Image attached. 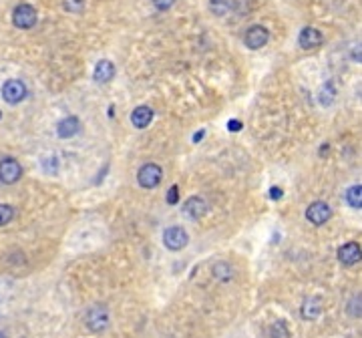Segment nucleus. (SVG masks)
<instances>
[{
  "label": "nucleus",
  "mask_w": 362,
  "mask_h": 338,
  "mask_svg": "<svg viewBox=\"0 0 362 338\" xmlns=\"http://www.w3.org/2000/svg\"><path fill=\"white\" fill-rule=\"evenodd\" d=\"M187 242H189V235H187V231H185L183 227H179V225H171V227H167L165 233H163V244H165V248L171 250V252L183 250V248L187 246Z\"/></svg>",
  "instance_id": "f257e3e1"
},
{
  "label": "nucleus",
  "mask_w": 362,
  "mask_h": 338,
  "mask_svg": "<svg viewBox=\"0 0 362 338\" xmlns=\"http://www.w3.org/2000/svg\"><path fill=\"white\" fill-rule=\"evenodd\" d=\"M37 10L32 4H18L12 12V22L16 28H32L37 24Z\"/></svg>",
  "instance_id": "f03ea898"
},
{
  "label": "nucleus",
  "mask_w": 362,
  "mask_h": 338,
  "mask_svg": "<svg viewBox=\"0 0 362 338\" xmlns=\"http://www.w3.org/2000/svg\"><path fill=\"white\" fill-rule=\"evenodd\" d=\"M85 324L89 326V330L93 332H103L105 328L109 326V312L105 306H91L85 314Z\"/></svg>",
  "instance_id": "7ed1b4c3"
},
{
  "label": "nucleus",
  "mask_w": 362,
  "mask_h": 338,
  "mask_svg": "<svg viewBox=\"0 0 362 338\" xmlns=\"http://www.w3.org/2000/svg\"><path fill=\"white\" fill-rule=\"evenodd\" d=\"M161 177H163V169L159 167L157 163H145L143 167L139 169V173H137V181L145 189L157 187L161 183Z\"/></svg>",
  "instance_id": "20e7f679"
},
{
  "label": "nucleus",
  "mask_w": 362,
  "mask_h": 338,
  "mask_svg": "<svg viewBox=\"0 0 362 338\" xmlns=\"http://www.w3.org/2000/svg\"><path fill=\"white\" fill-rule=\"evenodd\" d=\"M2 97H4L6 103L16 105L26 97V85L22 81H18V79H10V81H6L2 85Z\"/></svg>",
  "instance_id": "39448f33"
},
{
  "label": "nucleus",
  "mask_w": 362,
  "mask_h": 338,
  "mask_svg": "<svg viewBox=\"0 0 362 338\" xmlns=\"http://www.w3.org/2000/svg\"><path fill=\"white\" fill-rule=\"evenodd\" d=\"M22 175V167L14 157H6L0 161V181L6 185H12L20 179Z\"/></svg>",
  "instance_id": "423d86ee"
},
{
  "label": "nucleus",
  "mask_w": 362,
  "mask_h": 338,
  "mask_svg": "<svg viewBox=\"0 0 362 338\" xmlns=\"http://www.w3.org/2000/svg\"><path fill=\"white\" fill-rule=\"evenodd\" d=\"M268 41H270V32H268V28L261 26V24H254L252 28H248L246 39H244L246 47L252 49V51H258L261 47H266Z\"/></svg>",
  "instance_id": "0eeeda50"
},
{
  "label": "nucleus",
  "mask_w": 362,
  "mask_h": 338,
  "mask_svg": "<svg viewBox=\"0 0 362 338\" xmlns=\"http://www.w3.org/2000/svg\"><path fill=\"white\" fill-rule=\"evenodd\" d=\"M330 216H332V210H330V206L326 201H314L310 208L306 210V218L314 225L326 224L330 220Z\"/></svg>",
  "instance_id": "6e6552de"
},
{
  "label": "nucleus",
  "mask_w": 362,
  "mask_h": 338,
  "mask_svg": "<svg viewBox=\"0 0 362 338\" xmlns=\"http://www.w3.org/2000/svg\"><path fill=\"white\" fill-rule=\"evenodd\" d=\"M183 214L189 218V220H200L207 214V204L204 197L200 195H191L185 204H183Z\"/></svg>",
  "instance_id": "1a4fd4ad"
},
{
  "label": "nucleus",
  "mask_w": 362,
  "mask_h": 338,
  "mask_svg": "<svg viewBox=\"0 0 362 338\" xmlns=\"http://www.w3.org/2000/svg\"><path fill=\"white\" fill-rule=\"evenodd\" d=\"M322 32L318 30V28H314V26H306V28H302V32H300V37H298V43H300V47L302 49H306V51H312V49H318L320 45H322Z\"/></svg>",
  "instance_id": "9d476101"
},
{
  "label": "nucleus",
  "mask_w": 362,
  "mask_h": 338,
  "mask_svg": "<svg viewBox=\"0 0 362 338\" xmlns=\"http://www.w3.org/2000/svg\"><path fill=\"white\" fill-rule=\"evenodd\" d=\"M338 260L344 266H352L356 262H360V246L356 242H348L338 250Z\"/></svg>",
  "instance_id": "9b49d317"
},
{
  "label": "nucleus",
  "mask_w": 362,
  "mask_h": 338,
  "mask_svg": "<svg viewBox=\"0 0 362 338\" xmlns=\"http://www.w3.org/2000/svg\"><path fill=\"white\" fill-rule=\"evenodd\" d=\"M79 129H81V121L77 117H67V119L58 121V125H56V133H58L60 139L75 137L79 133Z\"/></svg>",
  "instance_id": "f8f14e48"
},
{
  "label": "nucleus",
  "mask_w": 362,
  "mask_h": 338,
  "mask_svg": "<svg viewBox=\"0 0 362 338\" xmlns=\"http://www.w3.org/2000/svg\"><path fill=\"white\" fill-rule=\"evenodd\" d=\"M151 121H153V109H151V107L141 105V107H137L135 111L131 113V123H133L137 129H145V127H149Z\"/></svg>",
  "instance_id": "ddd939ff"
},
{
  "label": "nucleus",
  "mask_w": 362,
  "mask_h": 338,
  "mask_svg": "<svg viewBox=\"0 0 362 338\" xmlns=\"http://www.w3.org/2000/svg\"><path fill=\"white\" fill-rule=\"evenodd\" d=\"M113 77H115V64L111 62V60H101V62H97V66H95V75H93V79L97 81V83H109V81H113Z\"/></svg>",
  "instance_id": "4468645a"
},
{
  "label": "nucleus",
  "mask_w": 362,
  "mask_h": 338,
  "mask_svg": "<svg viewBox=\"0 0 362 338\" xmlns=\"http://www.w3.org/2000/svg\"><path fill=\"white\" fill-rule=\"evenodd\" d=\"M322 312V302L320 298H308L302 306V318L304 320H316Z\"/></svg>",
  "instance_id": "2eb2a0df"
},
{
  "label": "nucleus",
  "mask_w": 362,
  "mask_h": 338,
  "mask_svg": "<svg viewBox=\"0 0 362 338\" xmlns=\"http://www.w3.org/2000/svg\"><path fill=\"white\" fill-rule=\"evenodd\" d=\"M234 6H236L234 0H209V8L217 16H225L227 12L234 10Z\"/></svg>",
  "instance_id": "dca6fc26"
},
{
  "label": "nucleus",
  "mask_w": 362,
  "mask_h": 338,
  "mask_svg": "<svg viewBox=\"0 0 362 338\" xmlns=\"http://www.w3.org/2000/svg\"><path fill=\"white\" fill-rule=\"evenodd\" d=\"M211 272H213V276H215L217 280H221V282H227L234 278V270H232V266H229L227 262H217Z\"/></svg>",
  "instance_id": "f3484780"
},
{
  "label": "nucleus",
  "mask_w": 362,
  "mask_h": 338,
  "mask_svg": "<svg viewBox=\"0 0 362 338\" xmlns=\"http://www.w3.org/2000/svg\"><path fill=\"white\" fill-rule=\"evenodd\" d=\"M346 199H348V204H350L354 210H360L362 208V187H360V183H358V185H352V187L346 191Z\"/></svg>",
  "instance_id": "a211bd4d"
},
{
  "label": "nucleus",
  "mask_w": 362,
  "mask_h": 338,
  "mask_svg": "<svg viewBox=\"0 0 362 338\" xmlns=\"http://www.w3.org/2000/svg\"><path fill=\"white\" fill-rule=\"evenodd\" d=\"M334 97H336V87H334V83L330 81V83H326V87L322 89V93H320V101H322V105H332Z\"/></svg>",
  "instance_id": "6ab92c4d"
},
{
  "label": "nucleus",
  "mask_w": 362,
  "mask_h": 338,
  "mask_svg": "<svg viewBox=\"0 0 362 338\" xmlns=\"http://www.w3.org/2000/svg\"><path fill=\"white\" fill-rule=\"evenodd\" d=\"M12 218H14V208L8 204H0V227L12 222Z\"/></svg>",
  "instance_id": "aec40b11"
},
{
  "label": "nucleus",
  "mask_w": 362,
  "mask_h": 338,
  "mask_svg": "<svg viewBox=\"0 0 362 338\" xmlns=\"http://www.w3.org/2000/svg\"><path fill=\"white\" fill-rule=\"evenodd\" d=\"M62 6L69 12H83L85 10V0H62Z\"/></svg>",
  "instance_id": "412c9836"
},
{
  "label": "nucleus",
  "mask_w": 362,
  "mask_h": 338,
  "mask_svg": "<svg viewBox=\"0 0 362 338\" xmlns=\"http://www.w3.org/2000/svg\"><path fill=\"white\" fill-rule=\"evenodd\" d=\"M179 201V187L177 185H171L169 191H167V204L169 206H175Z\"/></svg>",
  "instance_id": "4be33fe9"
},
{
  "label": "nucleus",
  "mask_w": 362,
  "mask_h": 338,
  "mask_svg": "<svg viewBox=\"0 0 362 338\" xmlns=\"http://www.w3.org/2000/svg\"><path fill=\"white\" fill-rule=\"evenodd\" d=\"M153 4H155V8H159V10H169V8L175 4V0H153Z\"/></svg>",
  "instance_id": "5701e85b"
},
{
  "label": "nucleus",
  "mask_w": 362,
  "mask_h": 338,
  "mask_svg": "<svg viewBox=\"0 0 362 338\" xmlns=\"http://www.w3.org/2000/svg\"><path fill=\"white\" fill-rule=\"evenodd\" d=\"M242 127H244V125H242V121H236V119H232V121L227 123V129H229L232 133H238V131H242Z\"/></svg>",
  "instance_id": "b1692460"
},
{
  "label": "nucleus",
  "mask_w": 362,
  "mask_h": 338,
  "mask_svg": "<svg viewBox=\"0 0 362 338\" xmlns=\"http://www.w3.org/2000/svg\"><path fill=\"white\" fill-rule=\"evenodd\" d=\"M356 304H360V296H354L350 302V314L352 316H360V310H356Z\"/></svg>",
  "instance_id": "393cba45"
},
{
  "label": "nucleus",
  "mask_w": 362,
  "mask_h": 338,
  "mask_svg": "<svg viewBox=\"0 0 362 338\" xmlns=\"http://www.w3.org/2000/svg\"><path fill=\"white\" fill-rule=\"evenodd\" d=\"M282 195H284V189H282V187H276V185H274V187L270 189V197H272V199H282Z\"/></svg>",
  "instance_id": "a878e982"
},
{
  "label": "nucleus",
  "mask_w": 362,
  "mask_h": 338,
  "mask_svg": "<svg viewBox=\"0 0 362 338\" xmlns=\"http://www.w3.org/2000/svg\"><path fill=\"white\" fill-rule=\"evenodd\" d=\"M204 133H206V131H198V135L193 137V141H195V143H198V141H202V139H204Z\"/></svg>",
  "instance_id": "bb28decb"
},
{
  "label": "nucleus",
  "mask_w": 362,
  "mask_h": 338,
  "mask_svg": "<svg viewBox=\"0 0 362 338\" xmlns=\"http://www.w3.org/2000/svg\"><path fill=\"white\" fill-rule=\"evenodd\" d=\"M0 338H6V334H2V332H0Z\"/></svg>",
  "instance_id": "cd10ccee"
},
{
  "label": "nucleus",
  "mask_w": 362,
  "mask_h": 338,
  "mask_svg": "<svg viewBox=\"0 0 362 338\" xmlns=\"http://www.w3.org/2000/svg\"><path fill=\"white\" fill-rule=\"evenodd\" d=\"M0 117H2V113H0Z\"/></svg>",
  "instance_id": "c85d7f7f"
}]
</instances>
